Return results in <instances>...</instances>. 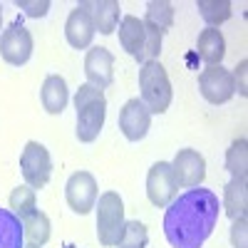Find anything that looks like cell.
<instances>
[{"label":"cell","mask_w":248,"mask_h":248,"mask_svg":"<svg viewBox=\"0 0 248 248\" xmlns=\"http://www.w3.org/2000/svg\"><path fill=\"white\" fill-rule=\"evenodd\" d=\"M221 203L209 189H189L164 214V236L171 248H201L218 223Z\"/></svg>","instance_id":"1"},{"label":"cell","mask_w":248,"mask_h":248,"mask_svg":"<svg viewBox=\"0 0 248 248\" xmlns=\"http://www.w3.org/2000/svg\"><path fill=\"white\" fill-rule=\"evenodd\" d=\"M75 109H77V139L79 141H94L105 127L107 119V97L94 85H79L75 94Z\"/></svg>","instance_id":"2"},{"label":"cell","mask_w":248,"mask_h":248,"mask_svg":"<svg viewBox=\"0 0 248 248\" xmlns=\"http://www.w3.org/2000/svg\"><path fill=\"white\" fill-rule=\"evenodd\" d=\"M139 90H141V102L147 105L152 114H164L171 105V82L167 70L161 67L159 60L144 62L139 70Z\"/></svg>","instance_id":"3"},{"label":"cell","mask_w":248,"mask_h":248,"mask_svg":"<svg viewBox=\"0 0 248 248\" xmlns=\"http://www.w3.org/2000/svg\"><path fill=\"white\" fill-rule=\"evenodd\" d=\"M97 238L102 246H117L124 231V201L117 191H105L97 196Z\"/></svg>","instance_id":"4"},{"label":"cell","mask_w":248,"mask_h":248,"mask_svg":"<svg viewBox=\"0 0 248 248\" xmlns=\"http://www.w3.org/2000/svg\"><path fill=\"white\" fill-rule=\"evenodd\" d=\"M20 169H23V179L30 189H45L52 176L50 152L40 141H28L20 154Z\"/></svg>","instance_id":"5"},{"label":"cell","mask_w":248,"mask_h":248,"mask_svg":"<svg viewBox=\"0 0 248 248\" xmlns=\"http://www.w3.org/2000/svg\"><path fill=\"white\" fill-rule=\"evenodd\" d=\"M199 92L206 102H211V105H226V102L236 94L233 72L221 67V65L206 67L199 75Z\"/></svg>","instance_id":"6"},{"label":"cell","mask_w":248,"mask_h":248,"mask_svg":"<svg viewBox=\"0 0 248 248\" xmlns=\"http://www.w3.org/2000/svg\"><path fill=\"white\" fill-rule=\"evenodd\" d=\"M97 196H99V189H97V179L90 174V171H75L70 179H67V186H65V199H67V206L85 216L94 209L97 203Z\"/></svg>","instance_id":"7"},{"label":"cell","mask_w":248,"mask_h":248,"mask_svg":"<svg viewBox=\"0 0 248 248\" xmlns=\"http://www.w3.org/2000/svg\"><path fill=\"white\" fill-rule=\"evenodd\" d=\"M147 196L154 206H159V209L169 206L179 196V184H176V176L171 171L169 161H156L149 169V174H147Z\"/></svg>","instance_id":"8"},{"label":"cell","mask_w":248,"mask_h":248,"mask_svg":"<svg viewBox=\"0 0 248 248\" xmlns=\"http://www.w3.org/2000/svg\"><path fill=\"white\" fill-rule=\"evenodd\" d=\"M32 55V35L20 23H13L0 35V57L13 67H23Z\"/></svg>","instance_id":"9"},{"label":"cell","mask_w":248,"mask_h":248,"mask_svg":"<svg viewBox=\"0 0 248 248\" xmlns=\"http://www.w3.org/2000/svg\"><path fill=\"white\" fill-rule=\"evenodd\" d=\"M171 171L179 189H194L206 179V159L196 149H179L171 161Z\"/></svg>","instance_id":"10"},{"label":"cell","mask_w":248,"mask_h":248,"mask_svg":"<svg viewBox=\"0 0 248 248\" xmlns=\"http://www.w3.org/2000/svg\"><path fill=\"white\" fill-rule=\"evenodd\" d=\"M149 127H152V112L147 109V105L139 97L129 99L119 109V129L129 141H141L147 137Z\"/></svg>","instance_id":"11"},{"label":"cell","mask_w":248,"mask_h":248,"mask_svg":"<svg viewBox=\"0 0 248 248\" xmlns=\"http://www.w3.org/2000/svg\"><path fill=\"white\" fill-rule=\"evenodd\" d=\"M65 37L67 43L75 50H87L92 45V37H94V25H92V15H90V0L79 3L70 17L65 23Z\"/></svg>","instance_id":"12"},{"label":"cell","mask_w":248,"mask_h":248,"mask_svg":"<svg viewBox=\"0 0 248 248\" xmlns=\"http://www.w3.org/2000/svg\"><path fill=\"white\" fill-rule=\"evenodd\" d=\"M87 82L99 90H107L114 82V55L107 47H90L85 57Z\"/></svg>","instance_id":"13"},{"label":"cell","mask_w":248,"mask_h":248,"mask_svg":"<svg viewBox=\"0 0 248 248\" xmlns=\"http://www.w3.org/2000/svg\"><path fill=\"white\" fill-rule=\"evenodd\" d=\"M144 43H147V32H144V23L134 15H124L119 23V45L127 50L137 62L144 65Z\"/></svg>","instance_id":"14"},{"label":"cell","mask_w":248,"mask_h":248,"mask_svg":"<svg viewBox=\"0 0 248 248\" xmlns=\"http://www.w3.org/2000/svg\"><path fill=\"white\" fill-rule=\"evenodd\" d=\"M40 99H43V107H45L47 114H62V109L67 107V99H70V90H67L65 77L50 75V77L43 82Z\"/></svg>","instance_id":"15"},{"label":"cell","mask_w":248,"mask_h":248,"mask_svg":"<svg viewBox=\"0 0 248 248\" xmlns=\"http://www.w3.org/2000/svg\"><path fill=\"white\" fill-rule=\"evenodd\" d=\"M221 209L231 221L238 216H246V209H248V181L246 179H231L226 184Z\"/></svg>","instance_id":"16"},{"label":"cell","mask_w":248,"mask_h":248,"mask_svg":"<svg viewBox=\"0 0 248 248\" xmlns=\"http://www.w3.org/2000/svg\"><path fill=\"white\" fill-rule=\"evenodd\" d=\"M90 15L94 32L99 30L102 35H112L119 25V3L117 0H94L90 3Z\"/></svg>","instance_id":"17"},{"label":"cell","mask_w":248,"mask_h":248,"mask_svg":"<svg viewBox=\"0 0 248 248\" xmlns=\"http://www.w3.org/2000/svg\"><path fill=\"white\" fill-rule=\"evenodd\" d=\"M196 47H199V57H201L209 67H214V65H221V60H223V55H226V40H223L221 30L206 28V30H201V35H199Z\"/></svg>","instance_id":"18"},{"label":"cell","mask_w":248,"mask_h":248,"mask_svg":"<svg viewBox=\"0 0 248 248\" xmlns=\"http://www.w3.org/2000/svg\"><path fill=\"white\" fill-rule=\"evenodd\" d=\"M141 23L147 28H154L164 37L174 25V5L167 0H152V3H147V15Z\"/></svg>","instance_id":"19"},{"label":"cell","mask_w":248,"mask_h":248,"mask_svg":"<svg viewBox=\"0 0 248 248\" xmlns=\"http://www.w3.org/2000/svg\"><path fill=\"white\" fill-rule=\"evenodd\" d=\"M0 248H25L23 223L10 209H0Z\"/></svg>","instance_id":"20"},{"label":"cell","mask_w":248,"mask_h":248,"mask_svg":"<svg viewBox=\"0 0 248 248\" xmlns=\"http://www.w3.org/2000/svg\"><path fill=\"white\" fill-rule=\"evenodd\" d=\"M23 233H25V243H32V246H45L47 241H50V218H47V214H43V211H32V214H28L23 221Z\"/></svg>","instance_id":"21"},{"label":"cell","mask_w":248,"mask_h":248,"mask_svg":"<svg viewBox=\"0 0 248 248\" xmlns=\"http://www.w3.org/2000/svg\"><path fill=\"white\" fill-rule=\"evenodd\" d=\"M226 171L233 179H246L248 174V141L246 139H236L226 149Z\"/></svg>","instance_id":"22"},{"label":"cell","mask_w":248,"mask_h":248,"mask_svg":"<svg viewBox=\"0 0 248 248\" xmlns=\"http://www.w3.org/2000/svg\"><path fill=\"white\" fill-rule=\"evenodd\" d=\"M199 15L209 23V28H216L231 17V3L229 0H199L196 3Z\"/></svg>","instance_id":"23"},{"label":"cell","mask_w":248,"mask_h":248,"mask_svg":"<svg viewBox=\"0 0 248 248\" xmlns=\"http://www.w3.org/2000/svg\"><path fill=\"white\" fill-rule=\"evenodd\" d=\"M10 211L23 221L28 214H32L37 209V196H35V189H30V186H17V189H13L10 194Z\"/></svg>","instance_id":"24"},{"label":"cell","mask_w":248,"mask_h":248,"mask_svg":"<svg viewBox=\"0 0 248 248\" xmlns=\"http://www.w3.org/2000/svg\"><path fill=\"white\" fill-rule=\"evenodd\" d=\"M149 233L141 221H124V231L117 241V248H147Z\"/></svg>","instance_id":"25"},{"label":"cell","mask_w":248,"mask_h":248,"mask_svg":"<svg viewBox=\"0 0 248 248\" xmlns=\"http://www.w3.org/2000/svg\"><path fill=\"white\" fill-rule=\"evenodd\" d=\"M144 32H147V43H144V62H152L161 52V35L154 28H147V25H144Z\"/></svg>","instance_id":"26"},{"label":"cell","mask_w":248,"mask_h":248,"mask_svg":"<svg viewBox=\"0 0 248 248\" xmlns=\"http://www.w3.org/2000/svg\"><path fill=\"white\" fill-rule=\"evenodd\" d=\"M231 243H233V248H248V221H246V216L233 218Z\"/></svg>","instance_id":"27"},{"label":"cell","mask_w":248,"mask_h":248,"mask_svg":"<svg viewBox=\"0 0 248 248\" xmlns=\"http://www.w3.org/2000/svg\"><path fill=\"white\" fill-rule=\"evenodd\" d=\"M15 5H17L20 10H25L30 17H45L47 10H50L47 0H40V3H30V0H15Z\"/></svg>","instance_id":"28"},{"label":"cell","mask_w":248,"mask_h":248,"mask_svg":"<svg viewBox=\"0 0 248 248\" xmlns=\"http://www.w3.org/2000/svg\"><path fill=\"white\" fill-rule=\"evenodd\" d=\"M246 67H248V62L241 60V65L236 67V75H233V82H238V92H241L243 97L248 94V90H246Z\"/></svg>","instance_id":"29"},{"label":"cell","mask_w":248,"mask_h":248,"mask_svg":"<svg viewBox=\"0 0 248 248\" xmlns=\"http://www.w3.org/2000/svg\"><path fill=\"white\" fill-rule=\"evenodd\" d=\"M0 30H3V8H0Z\"/></svg>","instance_id":"30"},{"label":"cell","mask_w":248,"mask_h":248,"mask_svg":"<svg viewBox=\"0 0 248 248\" xmlns=\"http://www.w3.org/2000/svg\"><path fill=\"white\" fill-rule=\"evenodd\" d=\"M25 248H40V246H32V243H25Z\"/></svg>","instance_id":"31"},{"label":"cell","mask_w":248,"mask_h":248,"mask_svg":"<svg viewBox=\"0 0 248 248\" xmlns=\"http://www.w3.org/2000/svg\"><path fill=\"white\" fill-rule=\"evenodd\" d=\"M65 248H77V246H72V243H67V246H65Z\"/></svg>","instance_id":"32"}]
</instances>
